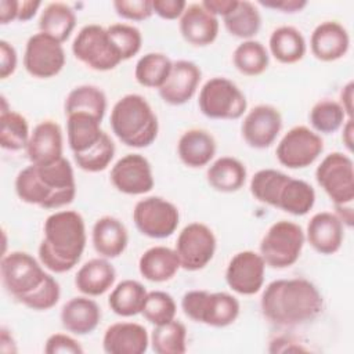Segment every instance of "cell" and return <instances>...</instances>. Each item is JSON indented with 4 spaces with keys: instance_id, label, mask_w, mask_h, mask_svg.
Here are the masks:
<instances>
[{
    "instance_id": "d6986e66",
    "label": "cell",
    "mask_w": 354,
    "mask_h": 354,
    "mask_svg": "<svg viewBox=\"0 0 354 354\" xmlns=\"http://www.w3.org/2000/svg\"><path fill=\"white\" fill-rule=\"evenodd\" d=\"M62 130L54 120H41L30 133L26 155L32 165H48L62 158Z\"/></svg>"
},
{
    "instance_id": "6da1fadb",
    "label": "cell",
    "mask_w": 354,
    "mask_h": 354,
    "mask_svg": "<svg viewBox=\"0 0 354 354\" xmlns=\"http://www.w3.org/2000/svg\"><path fill=\"white\" fill-rule=\"evenodd\" d=\"M260 307L264 318L272 325L296 326L318 317L324 299L308 279H275L266 286Z\"/></svg>"
},
{
    "instance_id": "ee69618b",
    "label": "cell",
    "mask_w": 354,
    "mask_h": 354,
    "mask_svg": "<svg viewBox=\"0 0 354 354\" xmlns=\"http://www.w3.org/2000/svg\"><path fill=\"white\" fill-rule=\"evenodd\" d=\"M177 306L174 299L163 290L148 292L141 314L152 325H162L174 319Z\"/></svg>"
},
{
    "instance_id": "52a82bcc",
    "label": "cell",
    "mask_w": 354,
    "mask_h": 354,
    "mask_svg": "<svg viewBox=\"0 0 354 354\" xmlns=\"http://www.w3.org/2000/svg\"><path fill=\"white\" fill-rule=\"evenodd\" d=\"M0 275L6 290L21 303L39 289L50 274L43 270L33 256L15 250L3 254Z\"/></svg>"
},
{
    "instance_id": "7c38bea8",
    "label": "cell",
    "mask_w": 354,
    "mask_h": 354,
    "mask_svg": "<svg viewBox=\"0 0 354 354\" xmlns=\"http://www.w3.org/2000/svg\"><path fill=\"white\" fill-rule=\"evenodd\" d=\"M324 151V141L318 133L295 126L279 140L275 153L278 162L288 169H304L313 165Z\"/></svg>"
},
{
    "instance_id": "9c48e42d",
    "label": "cell",
    "mask_w": 354,
    "mask_h": 354,
    "mask_svg": "<svg viewBox=\"0 0 354 354\" xmlns=\"http://www.w3.org/2000/svg\"><path fill=\"white\" fill-rule=\"evenodd\" d=\"M72 53L76 59L94 71H111L122 58L112 46L106 29L91 24L83 26L72 43Z\"/></svg>"
},
{
    "instance_id": "9a60e30c",
    "label": "cell",
    "mask_w": 354,
    "mask_h": 354,
    "mask_svg": "<svg viewBox=\"0 0 354 354\" xmlns=\"http://www.w3.org/2000/svg\"><path fill=\"white\" fill-rule=\"evenodd\" d=\"M112 185L127 195H142L153 188L151 163L140 153H127L111 169Z\"/></svg>"
},
{
    "instance_id": "8fae6325",
    "label": "cell",
    "mask_w": 354,
    "mask_h": 354,
    "mask_svg": "<svg viewBox=\"0 0 354 354\" xmlns=\"http://www.w3.org/2000/svg\"><path fill=\"white\" fill-rule=\"evenodd\" d=\"M133 221L142 235L163 239L177 230L180 213L167 199L160 196H147L136 203Z\"/></svg>"
},
{
    "instance_id": "c3c4849f",
    "label": "cell",
    "mask_w": 354,
    "mask_h": 354,
    "mask_svg": "<svg viewBox=\"0 0 354 354\" xmlns=\"http://www.w3.org/2000/svg\"><path fill=\"white\" fill-rule=\"evenodd\" d=\"M44 353L47 354H82L83 347L80 343L69 335L54 333L48 336L44 346Z\"/></svg>"
},
{
    "instance_id": "ffe728a7",
    "label": "cell",
    "mask_w": 354,
    "mask_h": 354,
    "mask_svg": "<svg viewBox=\"0 0 354 354\" xmlns=\"http://www.w3.org/2000/svg\"><path fill=\"white\" fill-rule=\"evenodd\" d=\"M180 33L192 46L212 44L218 35V19L201 3L187 4L180 17Z\"/></svg>"
},
{
    "instance_id": "7bdbcfd3",
    "label": "cell",
    "mask_w": 354,
    "mask_h": 354,
    "mask_svg": "<svg viewBox=\"0 0 354 354\" xmlns=\"http://www.w3.org/2000/svg\"><path fill=\"white\" fill-rule=\"evenodd\" d=\"M344 122L346 113L342 105L332 100H321L310 111V123L318 133H335L343 126Z\"/></svg>"
},
{
    "instance_id": "f35d334b",
    "label": "cell",
    "mask_w": 354,
    "mask_h": 354,
    "mask_svg": "<svg viewBox=\"0 0 354 354\" xmlns=\"http://www.w3.org/2000/svg\"><path fill=\"white\" fill-rule=\"evenodd\" d=\"M232 62L235 68L246 76L261 75L270 62L267 48L257 40L242 41L232 54Z\"/></svg>"
},
{
    "instance_id": "603a6c76",
    "label": "cell",
    "mask_w": 354,
    "mask_h": 354,
    "mask_svg": "<svg viewBox=\"0 0 354 354\" xmlns=\"http://www.w3.org/2000/svg\"><path fill=\"white\" fill-rule=\"evenodd\" d=\"M148 344L147 329L136 322L112 324L102 337V348L108 354H142Z\"/></svg>"
},
{
    "instance_id": "e575fe53",
    "label": "cell",
    "mask_w": 354,
    "mask_h": 354,
    "mask_svg": "<svg viewBox=\"0 0 354 354\" xmlns=\"http://www.w3.org/2000/svg\"><path fill=\"white\" fill-rule=\"evenodd\" d=\"M314 203V188L304 180L289 177L279 194L277 207L293 216H304L313 209Z\"/></svg>"
},
{
    "instance_id": "91938a15",
    "label": "cell",
    "mask_w": 354,
    "mask_h": 354,
    "mask_svg": "<svg viewBox=\"0 0 354 354\" xmlns=\"http://www.w3.org/2000/svg\"><path fill=\"white\" fill-rule=\"evenodd\" d=\"M0 342H1L0 348H1V351H3V353H4V350H6V346H7V344L10 346L11 353H15V351H17V350H15V346H14V339H12V336L8 333V330H6V328H1Z\"/></svg>"
},
{
    "instance_id": "681fc988",
    "label": "cell",
    "mask_w": 354,
    "mask_h": 354,
    "mask_svg": "<svg viewBox=\"0 0 354 354\" xmlns=\"http://www.w3.org/2000/svg\"><path fill=\"white\" fill-rule=\"evenodd\" d=\"M187 3L184 0H152V10L163 19H177L183 15Z\"/></svg>"
},
{
    "instance_id": "6f0895ef",
    "label": "cell",
    "mask_w": 354,
    "mask_h": 354,
    "mask_svg": "<svg viewBox=\"0 0 354 354\" xmlns=\"http://www.w3.org/2000/svg\"><path fill=\"white\" fill-rule=\"evenodd\" d=\"M336 209V216L340 218V221L343 223V225L346 224L347 227L353 225V220H354V212H353V206L351 203L347 205H335Z\"/></svg>"
},
{
    "instance_id": "f6af8a7d",
    "label": "cell",
    "mask_w": 354,
    "mask_h": 354,
    "mask_svg": "<svg viewBox=\"0 0 354 354\" xmlns=\"http://www.w3.org/2000/svg\"><path fill=\"white\" fill-rule=\"evenodd\" d=\"M108 37L120 55L122 61L130 59L133 55H136L142 43L141 32L129 24H113L106 28Z\"/></svg>"
},
{
    "instance_id": "d4e9b609",
    "label": "cell",
    "mask_w": 354,
    "mask_h": 354,
    "mask_svg": "<svg viewBox=\"0 0 354 354\" xmlns=\"http://www.w3.org/2000/svg\"><path fill=\"white\" fill-rule=\"evenodd\" d=\"M100 319V306L86 296L72 297L61 310V324L73 335L91 333L98 326Z\"/></svg>"
},
{
    "instance_id": "11a10c76",
    "label": "cell",
    "mask_w": 354,
    "mask_h": 354,
    "mask_svg": "<svg viewBox=\"0 0 354 354\" xmlns=\"http://www.w3.org/2000/svg\"><path fill=\"white\" fill-rule=\"evenodd\" d=\"M40 6H41V3L37 0H19L17 21H21V22L29 21L30 18L35 17V14Z\"/></svg>"
},
{
    "instance_id": "cb8c5ba5",
    "label": "cell",
    "mask_w": 354,
    "mask_h": 354,
    "mask_svg": "<svg viewBox=\"0 0 354 354\" xmlns=\"http://www.w3.org/2000/svg\"><path fill=\"white\" fill-rule=\"evenodd\" d=\"M91 241L95 252L105 259H115L120 256L129 241L124 224L112 216L98 218L91 231Z\"/></svg>"
},
{
    "instance_id": "e0dca14e",
    "label": "cell",
    "mask_w": 354,
    "mask_h": 354,
    "mask_svg": "<svg viewBox=\"0 0 354 354\" xmlns=\"http://www.w3.org/2000/svg\"><path fill=\"white\" fill-rule=\"evenodd\" d=\"M282 129V116L272 105H257L250 109L241 126L245 142L256 149L268 148Z\"/></svg>"
},
{
    "instance_id": "277c9868",
    "label": "cell",
    "mask_w": 354,
    "mask_h": 354,
    "mask_svg": "<svg viewBox=\"0 0 354 354\" xmlns=\"http://www.w3.org/2000/svg\"><path fill=\"white\" fill-rule=\"evenodd\" d=\"M109 122L119 141L133 148L151 145L159 130L155 112L140 94H126L118 100L111 111Z\"/></svg>"
},
{
    "instance_id": "836d02e7",
    "label": "cell",
    "mask_w": 354,
    "mask_h": 354,
    "mask_svg": "<svg viewBox=\"0 0 354 354\" xmlns=\"http://www.w3.org/2000/svg\"><path fill=\"white\" fill-rule=\"evenodd\" d=\"M106 111V97L104 91L93 84H82L69 91L65 100V115L83 112L102 122Z\"/></svg>"
},
{
    "instance_id": "f546056e",
    "label": "cell",
    "mask_w": 354,
    "mask_h": 354,
    "mask_svg": "<svg viewBox=\"0 0 354 354\" xmlns=\"http://www.w3.org/2000/svg\"><path fill=\"white\" fill-rule=\"evenodd\" d=\"M207 183L218 192H235L246 181L245 165L232 156H221L206 171Z\"/></svg>"
},
{
    "instance_id": "f907efd6",
    "label": "cell",
    "mask_w": 354,
    "mask_h": 354,
    "mask_svg": "<svg viewBox=\"0 0 354 354\" xmlns=\"http://www.w3.org/2000/svg\"><path fill=\"white\" fill-rule=\"evenodd\" d=\"M17 51L12 44L6 40H0V77L7 79L17 69Z\"/></svg>"
},
{
    "instance_id": "680465c9",
    "label": "cell",
    "mask_w": 354,
    "mask_h": 354,
    "mask_svg": "<svg viewBox=\"0 0 354 354\" xmlns=\"http://www.w3.org/2000/svg\"><path fill=\"white\" fill-rule=\"evenodd\" d=\"M353 133H354V126H353V119H346L343 123V133H342V140L343 144L348 151L353 149Z\"/></svg>"
},
{
    "instance_id": "484cf974",
    "label": "cell",
    "mask_w": 354,
    "mask_h": 354,
    "mask_svg": "<svg viewBox=\"0 0 354 354\" xmlns=\"http://www.w3.org/2000/svg\"><path fill=\"white\" fill-rule=\"evenodd\" d=\"M180 160L188 167L206 166L216 153L213 136L203 129H189L184 131L177 144Z\"/></svg>"
},
{
    "instance_id": "f5cc1de1",
    "label": "cell",
    "mask_w": 354,
    "mask_h": 354,
    "mask_svg": "<svg viewBox=\"0 0 354 354\" xmlns=\"http://www.w3.org/2000/svg\"><path fill=\"white\" fill-rule=\"evenodd\" d=\"M236 3H238V0H205V1H201V4L210 14H213L214 17L221 15L223 18L235 8Z\"/></svg>"
},
{
    "instance_id": "bcb514c9",
    "label": "cell",
    "mask_w": 354,
    "mask_h": 354,
    "mask_svg": "<svg viewBox=\"0 0 354 354\" xmlns=\"http://www.w3.org/2000/svg\"><path fill=\"white\" fill-rule=\"evenodd\" d=\"M59 295H61L59 283L51 275H48L47 279L43 282V285L21 303L28 308H32L36 311H46L53 308L58 303Z\"/></svg>"
},
{
    "instance_id": "4dcf8cb0",
    "label": "cell",
    "mask_w": 354,
    "mask_h": 354,
    "mask_svg": "<svg viewBox=\"0 0 354 354\" xmlns=\"http://www.w3.org/2000/svg\"><path fill=\"white\" fill-rule=\"evenodd\" d=\"M272 57L281 64H295L306 54V40L295 26H279L272 30L268 40Z\"/></svg>"
},
{
    "instance_id": "5bb4252c",
    "label": "cell",
    "mask_w": 354,
    "mask_h": 354,
    "mask_svg": "<svg viewBox=\"0 0 354 354\" xmlns=\"http://www.w3.org/2000/svg\"><path fill=\"white\" fill-rule=\"evenodd\" d=\"M64 65L65 51L62 43L41 32L28 39L24 53V66L30 76L48 79L58 75Z\"/></svg>"
},
{
    "instance_id": "7dc6e473",
    "label": "cell",
    "mask_w": 354,
    "mask_h": 354,
    "mask_svg": "<svg viewBox=\"0 0 354 354\" xmlns=\"http://www.w3.org/2000/svg\"><path fill=\"white\" fill-rule=\"evenodd\" d=\"M116 14L130 21H144L152 14V0H118L113 1Z\"/></svg>"
},
{
    "instance_id": "9f6ffc18",
    "label": "cell",
    "mask_w": 354,
    "mask_h": 354,
    "mask_svg": "<svg viewBox=\"0 0 354 354\" xmlns=\"http://www.w3.org/2000/svg\"><path fill=\"white\" fill-rule=\"evenodd\" d=\"M353 91L354 83L348 82L340 91V105L348 119H353Z\"/></svg>"
},
{
    "instance_id": "30bf717a",
    "label": "cell",
    "mask_w": 354,
    "mask_h": 354,
    "mask_svg": "<svg viewBox=\"0 0 354 354\" xmlns=\"http://www.w3.org/2000/svg\"><path fill=\"white\" fill-rule=\"evenodd\" d=\"M315 178L333 205L353 203L354 166L348 155L342 152L326 155L315 170Z\"/></svg>"
},
{
    "instance_id": "8d00e7d4",
    "label": "cell",
    "mask_w": 354,
    "mask_h": 354,
    "mask_svg": "<svg viewBox=\"0 0 354 354\" xmlns=\"http://www.w3.org/2000/svg\"><path fill=\"white\" fill-rule=\"evenodd\" d=\"M173 62L163 53L144 54L136 64L134 77L136 80L149 88H160L171 71Z\"/></svg>"
},
{
    "instance_id": "5b68a950",
    "label": "cell",
    "mask_w": 354,
    "mask_h": 354,
    "mask_svg": "<svg viewBox=\"0 0 354 354\" xmlns=\"http://www.w3.org/2000/svg\"><path fill=\"white\" fill-rule=\"evenodd\" d=\"M184 314L195 321L214 328L231 325L239 315V301L230 293L189 290L181 299Z\"/></svg>"
},
{
    "instance_id": "db71d44e",
    "label": "cell",
    "mask_w": 354,
    "mask_h": 354,
    "mask_svg": "<svg viewBox=\"0 0 354 354\" xmlns=\"http://www.w3.org/2000/svg\"><path fill=\"white\" fill-rule=\"evenodd\" d=\"M18 17V0L0 1V24L7 25Z\"/></svg>"
},
{
    "instance_id": "2e32d148",
    "label": "cell",
    "mask_w": 354,
    "mask_h": 354,
    "mask_svg": "<svg viewBox=\"0 0 354 354\" xmlns=\"http://www.w3.org/2000/svg\"><path fill=\"white\" fill-rule=\"evenodd\" d=\"M264 271L266 263L260 253L243 250L234 254L228 261L225 281L234 292L250 296L263 288Z\"/></svg>"
},
{
    "instance_id": "ab89813d",
    "label": "cell",
    "mask_w": 354,
    "mask_h": 354,
    "mask_svg": "<svg viewBox=\"0 0 354 354\" xmlns=\"http://www.w3.org/2000/svg\"><path fill=\"white\" fill-rule=\"evenodd\" d=\"M28 120L18 112L11 109L0 112V145L8 151H19L26 148L29 141Z\"/></svg>"
},
{
    "instance_id": "f1b7e54d",
    "label": "cell",
    "mask_w": 354,
    "mask_h": 354,
    "mask_svg": "<svg viewBox=\"0 0 354 354\" xmlns=\"http://www.w3.org/2000/svg\"><path fill=\"white\" fill-rule=\"evenodd\" d=\"M104 133L101 130V120L88 113L75 112L66 115L68 144L73 155L93 147Z\"/></svg>"
},
{
    "instance_id": "3957f363",
    "label": "cell",
    "mask_w": 354,
    "mask_h": 354,
    "mask_svg": "<svg viewBox=\"0 0 354 354\" xmlns=\"http://www.w3.org/2000/svg\"><path fill=\"white\" fill-rule=\"evenodd\" d=\"M39 259L44 268L61 274L72 270L86 248V225L80 213L59 210L50 214L43 227Z\"/></svg>"
},
{
    "instance_id": "d590c367",
    "label": "cell",
    "mask_w": 354,
    "mask_h": 354,
    "mask_svg": "<svg viewBox=\"0 0 354 354\" xmlns=\"http://www.w3.org/2000/svg\"><path fill=\"white\" fill-rule=\"evenodd\" d=\"M224 26L230 35L250 40L261 26V17L253 3L238 0L235 8L224 17Z\"/></svg>"
},
{
    "instance_id": "1f68e13d",
    "label": "cell",
    "mask_w": 354,
    "mask_h": 354,
    "mask_svg": "<svg viewBox=\"0 0 354 354\" xmlns=\"http://www.w3.org/2000/svg\"><path fill=\"white\" fill-rule=\"evenodd\" d=\"M147 295L148 292L141 282L124 279L113 288L108 304L115 314L120 317H133L142 311Z\"/></svg>"
},
{
    "instance_id": "d6a6232c",
    "label": "cell",
    "mask_w": 354,
    "mask_h": 354,
    "mask_svg": "<svg viewBox=\"0 0 354 354\" xmlns=\"http://www.w3.org/2000/svg\"><path fill=\"white\" fill-rule=\"evenodd\" d=\"M76 25V15L73 10L65 3H50L41 11L39 18V29L59 43H64L71 36Z\"/></svg>"
},
{
    "instance_id": "7402d4cb",
    "label": "cell",
    "mask_w": 354,
    "mask_h": 354,
    "mask_svg": "<svg viewBox=\"0 0 354 354\" xmlns=\"http://www.w3.org/2000/svg\"><path fill=\"white\" fill-rule=\"evenodd\" d=\"M306 236L315 252L333 254L343 243V223L332 212L315 213L307 224Z\"/></svg>"
},
{
    "instance_id": "60d3db41",
    "label": "cell",
    "mask_w": 354,
    "mask_h": 354,
    "mask_svg": "<svg viewBox=\"0 0 354 354\" xmlns=\"http://www.w3.org/2000/svg\"><path fill=\"white\" fill-rule=\"evenodd\" d=\"M289 177L275 169L259 170L250 180V192L259 202L277 207L279 194Z\"/></svg>"
},
{
    "instance_id": "816d5d0a",
    "label": "cell",
    "mask_w": 354,
    "mask_h": 354,
    "mask_svg": "<svg viewBox=\"0 0 354 354\" xmlns=\"http://www.w3.org/2000/svg\"><path fill=\"white\" fill-rule=\"evenodd\" d=\"M259 4L267 8L282 11V12H297L307 6V1L306 0H268V1L260 0Z\"/></svg>"
},
{
    "instance_id": "ac0fdd59",
    "label": "cell",
    "mask_w": 354,
    "mask_h": 354,
    "mask_svg": "<svg viewBox=\"0 0 354 354\" xmlns=\"http://www.w3.org/2000/svg\"><path fill=\"white\" fill-rule=\"evenodd\" d=\"M202 72L196 64L187 59L173 62L169 77L158 90L160 98L170 105H183L196 93Z\"/></svg>"
},
{
    "instance_id": "83f0119b",
    "label": "cell",
    "mask_w": 354,
    "mask_h": 354,
    "mask_svg": "<svg viewBox=\"0 0 354 354\" xmlns=\"http://www.w3.org/2000/svg\"><path fill=\"white\" fill-rule=\"evenodd\" d=\"M181 264L174 249L167 246H152L147 249L140 260V274L151 282H165L171 279Z\"/></svg>"
},
{
    "instance_id": "b9f144b4",
    "label": "cell",
    "mask_w": 354,
    "mask_h": 354,
    "mask_svg": "<svg viewBox=\"0 0 354 354\" xmlns=\"http://www.w3.org/2000/svg\"><path fill=\"white\" fill-rule=\"evenodd\" d=\"M115 155V144L111 140V137L104 133L101 138L88 149L80 153H75V162L79 169L88 171V173H97L105 170Z\"/></svg>"
},
{
    "instance_id": "4fadbf2b",
    "label": "cell",
    "mask_w": 354,
    "mask_h": 354,
    "mask_svg": "<svg viewBox=\"0 0 354 354\" xmlns=\"http://www.w3.org/2000/svg\"><path fill=\"white\" fill-rule=\"evenodd\" d=\"M176 253L181 268L198 271L205 268L214 256L216 236L203 223H191L185 225L177 236Z\"/></svg>"
},
{
    "instance_id": "ba28073f",
    "label": "cell",
    "mask_w": 354,
    "mask_h": 354,
    "mask_svg": "<svg viewBox=\"0 0 354 354\" xmlns=\"http://www.w3.org/2000/svg\"><path fill=\"white\" fill-rule=\"evenodd\" d=\"M198 105L206 118L234 120L245 113L248 101L232 80L217 76L203 84L199 91Z\"/></svg>"
},
{
    "instance_id": "7a4b0ae2",
    "label": "cell",
    "mask_w": 354,
    "mask_h": 354,
    "mask_svg": "<svg viewBox=\"0 0 354 354\" xmlns=\"http://www.w3.org/2000/svg\"><path fill=\"white\" fill-rule=\"evenodd\" d=\"M18 198L43 209H59L69 205L76 195L72 165L61 158L48 165H32L22 169L15 178Z\"/></svg>"
},
{
    "instance_id": "8992f818",
    "label": "cell",
    "mask_w": 354,
    "mask_h": 354,
    "mask_svg": "<svg viewBox=\"0 0 354 354\" xmlns=\"http://www.w3.org/2000/svg\"><path fill=\"white\" fill-rule=\"evenodd\" d=\"M306 235L301 227L293 221L274 223L260 242V256L266 266L286 268L293 266L301 253Z\"/></svg>"
},
{
    "instance_id": "4316f807",
    "label": "cell",
    "mask_w": 354,
    "mask_h": 354,
    "mask_svg": "<svg viewBox=\"0 0 354 354\" xmlns=\"http://www.w3.org/2000/svg\"><path fill=\"white\" fill-rule=\"evenodd\" d=\"M116 278L113 266L105 257L86 261L76 272L75 286L86 296H100L112 288Z\"/></svg>"
},
{
    "instance_id": "44dd1931",
    "label": "cell",
    "mask_w": 354,
    "mask_h": 354,
    "mask_svg": "<svg viewBox=\"0 0 354 354\" xmlns=\"http://www.w3.org/2000/svg\"><path fill=\"white\" fill-rule=\"evenodd\" d=\"M350 37L343 25L336 21H324L315 26L310 39L313 55L324 62H330L346 55Z\"/></svg>"
},
{
    "instance_id": "74e56055",
    "label": "cell",
    "mask_w": 354,
    "mask_h": 354,
    "mask_svg": "<svg viewBox=\"0 0 354 354\" xmlns=\"http://www.w3.org/2000/svg\"><path fill=\"white\" fill-rule=\"evenodd\" d=\"M149 340L156 354H184L187 351V329L183 322L176 319L156 325Z\"/></svg>"
}]
</instances>
